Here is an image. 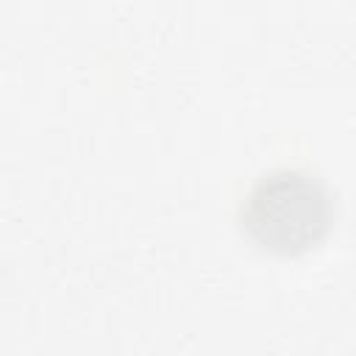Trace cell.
Instances as JSON below:
<instances>
[{
	"instance_id": "cell-1",
	"label": "cell",
	"mask_w": 356,
	"mask_h": 356,
	"mask_svg": "<svg viewBox=\"0 0 356 356\" xmlns=\"http://www.w3.org/2000/svg\"><path fill=\"white\" fill-rule=\"evenodd\" d=\"M334 217L331 192L320 175L284 167L261 175L245 197L242 225L248 236L270 253L295 256L314 248Z\"/></svg>"
}]
</instances>
